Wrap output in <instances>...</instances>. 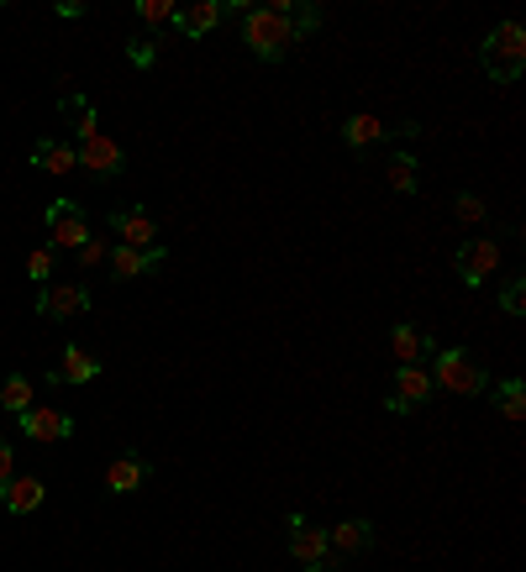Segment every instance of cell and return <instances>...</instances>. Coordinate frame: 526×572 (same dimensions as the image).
Listing matches in <instances>:
<instances>
[{
    "instance_id": "obj_6",
    "label": "cell",
    "mask_w": 526,
    "mask_h": 572,
    "mask_svg": "<svg viewBox=\"0 0 526 572\" xmlns=\"http://www.w3.org/2000/svg\"><path fill=\"white\" fill-rule=\"evenodd\" d=\"M247 0H195V6H180L174 11V32L180 38H205V32H216L222 17H243Z\"/></svg>"
},
{
    "instance_id": "obj_14",
    "label": "cell",
    "mask_w": 526,
    "mask_h": 572,
    "mask_svg": "<svg viewBox=\"0 0 526 572\" xmlns=\"http://www.w3.org/2000/svg\"><path fill=\"white\" fill-rule=\"evenodd\" d=\"M290 556L301 568H322L326 562V525H311V520H290Z\"/></svg>"
},
{
    "instance_id": "obj_5",
    "label": "cell",
    "mask_w": 526,
    "mask_h": 572,
    "mask_svg": "<svg viewBox=\"0 0 526 572\" xmlns=\"http://www.w3.org/2000/svg\"><path fill=\"white\" fill-rule=\"evenodd\" d=\"M390 137H416V121H385V116H374V111H353L343 121V142L358 147V153H368V147H380Z\"/></svg>"
},
{
    "instance_id": "obj_16",
    "label": "cell",
    "mask_w": 526,
    "mask_h": 572,
    "mask_svg": "<svg viewBox=\"0 0 526 572\" xmlns=\"http://www.w3.org/2000/svg\"><path fill=\"white\" fill-rule=\"evenodd\" d=\"M101 378V362H95V353H84V347H63L59 368L48 374V384L59 389V384H95Z\"/></svg>"
},
{
    "instance_id": "obj_8",
    "label": "cell",
    "mask_w": 526,
    "mask_h": 572,
    "mask_svg": "<svg viewBox=\"0 0 526 572\" xmlns=\"http://www.w3.org/2000/svg\"><path fill=\"white\" fill-rule=\"evenodd\" d=\"M453 268H458V278H464L468 289H479L485 278H495V268H500V242L495 237H468L458 242V253H453Z\"/></svg>"
},
{
    "instance_id": "obj_19",
    "label": "cell",
    "mask_w": 526,
    "mask_h": 572,
    "mask_svg": "<svg viewBox=\"0 0 526 572\" xmlns=\"http://www.w3.org/2000/svg\"><path fill=\"white\" fill-rule=\"evenodd\" d=\"M42 499H48V483H42V478H11V483L0 489V504H6L11 514L42 510Z\"/></svg>"
},
{
    "instance_id": "obj_3",
    "label": "cell",
    "mask_w": 526,
    "mask_h": 572,
    "mask_svg": "<svg viewBox=\"0 0 526 572\" xmlns=\"http://www.w3.org/2000/svg\"><path fill=\"white\" fill-rule=\"evenodd\" d=\"M290 0H269V6H247L243 11V42L259 53V59H284L295 48V32H290V17H284Z\"/></svg>"
},
{
    "instance_id": "obj_7",
    "label": "cell",
    "mask_w": 526,
    "mask_h": 572,
    "mask_svg": "<svg viewBox=\"0 0 526 572\" xmlns=\"http://www.w3.org/2000/svg\"><path fill=\"white\" fill-rule=\"evenodd\" d=\"M111 232H117V247H132V253H153L159 247V221L148 205H117L111 211Z\"/></svg>"
},
{
    "instance_id": "obj_13",
    "label": "cell",
    "mask_w": 526,
    "mask_h": 572,
    "mask_svg": "<svg viewBox=\"0 0 526 572\" xmlns=\"http://www.w3.org/2000/svg\"><path fill=\"white\" fill-rule=\"evenodd\" d=\"M74 153H80V168L95 178V184H111V178L127 174V153H122V147H117L111 137H101V132H95L90 142H80Z\"/></svg>"
},
{
    "instance_id": "obj_33",
    "label": "cell",
    "mask_w": 526,
    "mask_h": 572,
    "mask_svg": "<svg viewBox=\"0 0 526 572\" xmlns=\"http://www.w3.org/2000/svg\"><path fill=\"white\" fill-rule=\"evenodd\" d=\"M59 17H69V21H80V17H84V6H80V0H59Z\"/></svg>"
},
{
    "instance_id": "obj_34",
    "label": "cell",
    "mask_w": 526,
    "mask_h": 572,
    "mask_svg": "<svg viewBox=\"0 0 526 572\" xmlns=\"http://www.w3.org/2000/svg\"><path fill=\"white\" fill-rule=\"evenodd\" d=\"M305 572H322V568H305Z\"/></svg>"
},
{
    "instance_id": "obj_22",
    "label": "cell",
    "mask_w": 526,
    "mask_h": 572,
    "mask_svg": "<svg viewBox=\"0 0 526 572\" xmlns=\"http://www.w3.org/2000/svg\"><path fill=\"white\" fill-rule=\"evenodd\" d=\"M59 111H63V121L74 126V137H80V142H90L95 132H101V126H95V105H90L84 95H69V100L59 105Z\"/></svg>"
},
{
    "instance_id": "obj_1",
    "label": "cell",
    "mask_w": 526,
    "mask_h": 572,
    "mask_svg": "<svg viewBox=\"0 0 526 572\" xmlns=\"http://www.w3.org/2000/svg\"><path fill=\"white\" fill-rule=\"evenodd\" d=\"M479 63H485L489 84H516L526 69V27L516 17L495 21V32L479 42Z\"/></svg>"
},
{
    "instance_id": "obj_2",
    "label": "cell",
    "mask_w": 526,
    "mask_h": 572,
    "mask_svg": "<svg viewBox=\"0 0 526 572\" xmlns=\"http://www.w3.org/2000/svg\"><path fill=\"white\" fill-rule=\"evenodd\" d=\"M426 374H432V389H447V395H458V399H479L489 389L485 362L468 353V347H437Z\"/></svg>"
},
{
    "instance_id": "obj_15",
    "label": "cell",
    "mask_w": 526,
    "mask_h": 572,
    "mask_svg": "<svg viewBox=\"0 0 526 572\" xmlns=\"http://www.w3.org/2000/svg\"><path fill=\"white\" fill-rule=\"evenodd\" d=\"M32 168H38V174L63 178V174H74V168H80V153H74V142L42 137L38 147H32Z\"/></svg>"
},
{
    "instance_id": "obj_12",
    "label": "cell",
    "mask_w": 526,
    "mask_h": 572,
    "mask_svg": "<svg viewBox=\"0 0 526 572\" xmlns=\"http://www.w3.org/2000/svg\"><path fill=\"white\" fill-rule=\"evenodd\" d=\"M17 426L27 441H38V447H59V441H69L74 436V420L63 410H53V405H32V410L17 415Z\"/></svg>"
},
{
    "instance_id": "obj_29",
    "label": "cell",
    "mask_w": 526,
    "mask_h": 572,
    "mask_svg": "<svg viewBox=\"0 0 526 572\" xmlns=\"http://www.w3.org/2000/svg\"><path fill=\"white\" fill-rule=\"evenodd\" d=\"M500 310H506V316H526V284H522V278H510V284H506Z\"/></svg>"
},
{
    "instance_id": "obj_23",
    "label": "cell",
    "mask_w": 526,
    "mask_h": 572,
    "mask_svg": "<svg viewBox=\"0 0 526 572\" xmlns=\"http://www.w3.org/2000/svg\"><path fill=\"white\" fill-rule=\"evenodd\" d=\"M495 410L506 415V420H526V378H506L495 389Z\"/></svg>"
},
{
    "instance_id": "obj_9",
    "label": "cell",
    "mask_w": 526,
    "mask_h": 572,
    "mask_svg": "<svg viewBox=\"0 0 526 572\" xmlns=\"http://www.w3.org/2000/svg\"><path fill=\"white\" fill-rule=\"evenodd\" d=\"M374 547V520H364V514H353V520H343V525H332L326 531V562L322 572H337L343 568V556H358Z\"/></svg>"
},
{
    "instance_id": "obj_28",
    "label": "cell",
    "mask_w": 526,
    "mask_h": 572,
    "mask_svg": "<svg viewBox=\"0 0 526 572\" xmlns=\"http://www.w3.org/2000/svg\"><path fill=\"white\" fill-rule=\"evenodd\" d=\"M453 216L464 221V226H479L489 211H485V200H479V195H458V200H453Z\"/></svg>"
},
{
    "instance_id": "obj_26",
    "label": "cell",
    "mask_w": 526,
    "mask_h": 572,
    "mask_svg": "<svg viewBox=\"0 0 526 572\" xmlns=\"http://www.w3.org/2000/svg\"><path fill=\"white\" fill-rule=\"evenodd\" d=\"M284 17H290V32H295V42H301V38H311V32L322 27V6H295V0H290V6H284Z\"/></svg>"
},
{
    "instance_id": "obj_20",
    "label": "cell",
    "mask_w": 526,
    "mask_h": 572,
    "mask_svg": "<svg viewBox=\"0 0 526 572\" xmlns=\"http://www.w3.org/2000/svg\"><path fill=\"white\" fill-rule=\"evenodd\" d=\"M142 483H148V462H142L138 452H122L111 468H105V489L111 493H138Z\"/></svg>"
},
{
    "instance_id": "obj_31",
    "label": "cell",
    "mask_w": 526,
    "mask_h": 572,
    "mask_svg": "<svg viewBox=\"0 0 526 572\" xmlns=\"http://www.w3.org/2000/svg\"><path fill=\"white\" fill-rule=\"evenodd\" d=\"M74 257H80V268H95V263H105V257H111V247H105L101 237H90V242H84V247H80V253H74Z\"/></svg>"
},
{
    "instance_id": "obj_24",
    "label": "cell",
    "mask_w": 526,
    "mask_h": 572,
    "mask_svg": "<svg viewBox=\"0 0 526 572\" xmlns=\"http://www.w3.org/2000/svg\"><path fill=\"white\" fill-rule=\"evenodd\" d=\"M0 410H11V415L32 410V384L21 374H6V384H0Z\"/></svg>"
},
{
    "instance_id": "obj_27",
    "label": "cell",
    "mask_w": 526,
    "mask_h": 572,
    "mask_svg": "<svg viewBox=\"0 0 526 572\" xmlns=\"http://www.w3.org/2000/svg\"><path fill=\"white\" fill-rule=\"evenodd\" d=\"M53 268H59V253H53L48 242H42V247H32V253H27V274L38 278V289H42V284H53Z\"/></svg>"
},
{
    "instance_id": "obj_18",
    "label": "cell",
    "mask_w": 526,
    "mask_h": 572,
    "mask_svg": "<svg viewBox=\"0 0 526 572\" xmlns=\"http://www.w3.org/2000/svg\"><path fill=\"white\" fill-rule=\"evenodd\" d=\"M426 353H437V341L416 326H395L390 331V357H395V368H411V362H422Z\"/></svg>"
},
{
    "instance_id": "obj_17",
    "label": "cell",
    "mask_w": 526,
    "mask_h": 572,
    "mask_svg": "<svg viewBox=\"0 0 526 572\" xmlns=\"http://www.w3.org/2000/svg\"><path fill=\"white\" fill-rule=\"evenodd\" d=\"M159 263H163V247H153V253L111 247V257H105V268H111V278H117V284H127V278H142V274H153Z\"/></svg>"
},
{
    "instance_id": "obj_11",
    "label": "cell",
    "mask_w": 526,
    "mask_h": 572,
    "mask_svg": "<svg viewBox=\"0 0 526 572\" xmlns=\"http://www.w3.org/2000/svg\"><path fill=\"white\" fill-rule=\"evenodd\" d=\"M426 399H432V374H426L422 362L395 368V384H390V395H385V410L390 415H411V410H422Z\"/></svg>"
},
{
    "instance_id": "obj_30",
    "label": "cell",
    "mask_w": 526,
    "mask_h": 572,
    "mask_svg": "<svg viewBox=\"0 0 526 572\" xmlns=\"http://www.w3.org/2000/svg\"><path fill=\"white\" fill-rule=\"evenodd\" d=\"M127 53H132V63H138V69H153V63H159V38H138Z\"/></svg>"
},
{
    "instance_id": "obj_4",
    "label": "cell",
    "mask_w": 526,
    "mask_h": 572,
    "mask_svg": "<svg viewBox=\"0 0 526 572\" xmlns=\"http://www.w3.org/2000/svg\"><path fill=\"white\" fill-rule=\"evenodd\" d=\"M42 226H48V247H53V253H80L84 242L95 237V232H90V216H84V205H74V200H53Z\"/></svg>"
},
{
    "instance_id": "obj_32",
    "label": "cell",
    "mask_w": 526,
    "mask_h": 572,
    "mask_svg": "<svg viewBox=\"0 0 526 572\" xmlns=\"http://www.w3.org/2000/svg\"><path fill=\"white\" fill-rule=\"evenodd\" d=\"M11 478H17V447H11V441L0 436V489H6Z\"/></svg>"
},
{
    "instance_id": "obj_10",
    "label": "cell",
    "mask_w": 526,
    "mask_h": 572,
    "mask_svg": "<svg viewBox=\"0 0 526 572\" xmlns=\"http://www.w3.org/2000/svg\"><path fill=\"white\" fill-rule=\"evenodd\" d=\"M90 310V289L74 284V278H53V284H42L38 289V316L42 320H74Z\"/></svg>"
},
{
    "instance_id": "obj_25",
    "label": "cell",
    "mask_w": 526,
    "mask_h": 572,
    "mask_svg": "<svg viewBox=\"0 0 526 572\" xmlns=\"http://www.w3.org/2000/svg\"><path fill=\"white\" fill-rule=\"evenodd\" d=\"M174 0H138V21H148V32L159 38V27H174Z\"/></svg>"
},
{
    "instance_id": "obj_21",
    "label": "cell",
    "mask_w": 526,
    "mask_h": 572,
    "mask_svg": "<svg viewBox=\"0 0 526 572\" xmlns=\"http://www.w3.org/2000/svg\"><path fill=\"white\" fill-rule=\"evenodd\" d=\"M385 178L395 195H416V184H422V168H416V153H390L385 163Z\"/></svg>"
}]
</instances>
